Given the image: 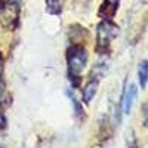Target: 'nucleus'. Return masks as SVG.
<instances>
[{
	"label": "nucleus",
	"mask_w": 148,
	"mask_h": 148,
	"mask_svg": "<svg viewBox=\"0 0 148 148\" xmlns=\"http://www.w3.org/2000/svg\"><path fill=\"white\" fill-rule=\"evenodd\" d=\"M144 125L148 127V105L145 107V111H144Z\"/></svg>",
	"instance_id": "9b49d317"
},
{
	"label": "nucleus",
	"mask_w": 148,
	"mask_h": 148,
	"mask_svg": "<svg viewBox=\"0 0 148 148\" xmlns=\"http://www.w3.org/2000/svg\"><path fill=\"white\" fill-rule=\"evenodd\" d=\"M136 98H138V86L135 83H130L127 88L123 90L120 105H119V111L123 113V114H126V116H129L135 101H136Z\"/></svg>",
	"instance_id": "20e7f679"
},
{
	"label": "nucleus",
	"mask_w": 148,
	"mask_h": 148,
	"mask_svg": "<svg viewBox=\"0 0 148 148\" xmlns=\"http://www.w3.org/2000/svg\"><path fill=\"white\" fill-rule=\"evenodd\" d=\"M67 95L70 96V99H71V102H73V105H74V113H76V117H83V116H84V111H83L82 104L77 101V98L74 96V93H71V90H68Z\"/></svg>",
	"instance_id": "1a4fd4ad"
},
{
	"label": "nucleus",
	"mask_w": 148,
	"mask_h": 148,
	"mask_svg": "<svg viewBox=\"0 0 148 148\" xmlns=\"http://www.w3.org/2000/svg\"><path fill=\"white\" fill-rule=\"evenodd\" d=\"M138 82L142 89L147 88V84H148V59L141 61L138 65Z\"/></svg>",
	"instance_id": "0eeeda50"
},
{
	"label": "nucleus",
	"mask_w": 148,
	"mask_h": 148,
	"mask_svg": "<svg viewBox=\"0 0 148 148\" xmlns=\"http://www.w3.org/2000/svg\"><path fill=\"white\" fill-rule=\"evenodd\" d=\"M119 25L113 22V19H102L96 27V52L99 55L108 53L110 46L119 36Z\"/></svg>",
	"instance_id": "f257e3e1"
},
{
	"label": "nucleus",
	"mask_w": 148,
	"mask_h": 148,
	"mask_svg": "<svg viewBox=\"0 0 148 148\" xmlns=\"http://www.w3.org/2000/svg\"><path fill=\"white\" fill-rule=\"evenodd\" d=\"M65 0H46V6H47V12L52 15H58L62 12V6H64Z\"/></svg>",
	"instance_id": "6e6552de"
},
{
	"label": "nucleus",
	"mask_w": 148,
	"mask_h": 148,
	"mask_svg": "<svg viewBox=\"0 0 148 148\" xmlns=\"http://www.w3.org/2000/svg\"><path fill=\"white\" fill-rule=\"evenodd\" d=\"M19 18V0H6L0 6V22L6 28H14Z\"/></svg>",
	"instance_id": "7ed1b4c3"
},
{
	"label": "nucleus",
	"mask_w": 148,
	"mask_h": 148,
	"mask_svg": "<svg viewBox=\"0 0 148 148\" xmlns=\"http://www.w3.org/2000/svg\"><path fill=\"white\" fill-rule=\"evenodd\" d=\"M98 88H99V80L96 79H89V82L84 84L83 88V93H82V102L89 105L90 101L95 98L96 92H98Z\"/></svg>",
	"instance_id": "423d86ee"
},
{
	"label": "nucleus",
	"mask_w": 148,
	"mask_h": 148,
	"mask_svg": "<svg viewBox=\"0 0 148 148\" xmlns=\"http://www.w3.org/2000/svg\"><path fill=\"white\" fill-rule=\"evenodd\" d=\"M120 2L121 0H104L101 8H99V15L102 19H113L119 10V6H120Z\"/></svg>",
	"instance_id": "39448f33"
},
{
	"label": "nucleus",
	"mask_w": 148,
	"mask_h": 148,
	"mask_svg": "<svg viewBox=\"0 0 148 148\" xmlns=\"http://www.w3.org/2000/svg\"><path fill=\"white\" fill-rule=\"evenodd\" d=\"M127 148H139L138 139L135 138V135H133V133L130 135V138L127 139Z\"/></svg>",
	"instance_id": "9d476101"
},
{
	"label": "nucleus",
	"mask_w": 148,
	"mask_h": 148,
	"mask_svg": "<svg viewBox=\"0 0 148 148\" xmlns=\"http://www.w3.org/2000/svg\"><path fill=\"white\" fill-rule=\"evenodd\" d=\"M65 58H67L68 76H80V73L88 64V51L83 45L74 43L67 49Z\"/></svg>",
	"instance_id": "f03ea898"
}]
</instances>
